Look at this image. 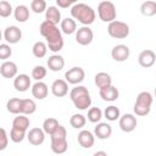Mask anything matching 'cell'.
I'll list each match as a JSON object with an SVG mask.
<instances>
[{"label": "cell", "instance_id": "21", "mask_svg": "<svg viewBox=\"0 0 156 156\" xmlns=\"http://www.w3.org/2000/svg\"><path fill=\"white\" fill-rule=\"evenodd\" d=\"M17 65L12 61H4L0 66V73L4 78H15L17 76Z\"/></svg>", "mask_w": 156, "mask_h": 156}, {"label": "cell", "instance_id": "44", "mask_svg": "<svg viewBox=\"0 0 156 156\" xmlns=\"http://www.w3.org/2000/svg\"><path fill=\"white\" fill-rule=\"evenodd\" d=\"M77 1H78V0H72V2H73V4H76Z\"/></svg>", "mask_w": 156, "mask_h": 156}, {"label": "cell", "instance_id": "10", "mask_svg": "<svg viewBox=\"0 0 156 156\" xmlns=\"http://www.w3.org/2000/svg\"><path fill=\"white\" fill-rule=\"evenodd\" d=\"M138 121L136 117L132 113H126L122 117H119V128L126 132V133H130L136 128Z\"/></svg>", "mask_w": 156, "mask_h": 156}, {"label": "cell", "instance_id": "22", "mask_svg": "<svg viewBox=\"0 0 156 156\" xmlns=\"http://www.w3.org/2000/svg\"><path fill=\"white\" fill-rule=\"evenodd\" d=\"M48 93H49V88L41 80H37V83L32 85V95L38 100H44L48 96Z\"/></svg>", "mask_w": 156, "mask_h": 156}, {"label": "cell", "instance_id": "7", "mask_svg": "<svg viewBox=\"0 0 156 156\" xmlns=\"http://www.w3.org/2000/svg\"><path fill=\"white\" fill-rule=\"evenodd\" d=\"M107 33L115 39H124L129 35V26L122 21H112L107 26Z\"/></svg>", "mask_w": 156, "mask_h": 156}, {"label": "cell", "instance_id": "17", "mask_svg": "<svg viewBox=\"0 0 156 156\" xmlns=\"http://www.w3.org/2000/svg\"><path fill=\"white\" fill-rule=\"evenodd\" d=\"M78 143L84 149H90L95 143V134H93L90 130L83 129L78 133Z\"/></svg>", "mask_w": 156, "mask_h": 156}, {"label": "cell", "instance_id": "27", "mask_svg": "<svg viewBox=\"0 0 156 156\" xmlns=\"http://www.w3.org/2000/svg\"><path fill=\"white\" fill-rule=\"evenodd\" d=\"M140 12L141 15L146 17H152L156 15V1L154 0H146L140 5Z\"/></svg>", "mask_w": 156, "mask_h": 156}, {"label": "cell", "instance_id": "9", "mask_svg": "<svg viewBox=\"0 0 156 156\" xmlns=\"http://www.w3.org/2000/svg\"><path fill=\"white\" fill-rule=\"evenodd\" d=\"M65 78L69 84H79L85 78V72L82 67H72L65 73Z\"/></svg>", "mask_w": 156, "mask_h": 156}, {"label": "cell", "instance_id": "26", "mask_svg": "<svg viewBox=\"0 0 156 156\" xmlns=\"http://www.w3.org/2000/svg\"><path fill=\"white\" fill-rule=\"evenodd\" d=\"M94 82H95V85H96L99 89H101V88H105V87L111 85V84H112V78H111V76H110L108 73H106V72H99V73L95 74Z\"/></svg>", "mask_w": 156, "mask_h": 156}, {"label": "cell", "instance_id": "18", "mask_svg": "<svg viewBox=\"0 0 156 156\" xmlns=\"http://www.w3.org/2000/svg\"><path fill=\"white\" fill-rule=\"evenodd\" d=\"M30 85H32L30 78H29L28 74H24V73L16 76L15 80H13V87H15V89H16L17 91H21V93L27 91V90L30 88Z\"/></svg>", "mask_w": 156, "mask_h": 156}, {"label": "cell", "instance_id": "11", "mask_svg": "<svg viewBox=\"0 0 156 156\" xmlns=\"http://www.w3.org/2000/svg\"><path fill=\"white\" fill-rule=\"evenodd\" d=\"M22 38V30L16 26H9L4 30V39L9 44H17Z\"/></svg>", "mask_w": 156, "mask_h": 156}, {"label": "cell", "instance_id": "8", "mask_svg": "<svg viewBox=\"0 0 156 156\" xmlns=\"http://www.w3.org/2000/svg\"><path fill=\"white\" fill-rule=\"evenodd\" d=\"M94 39V33L93 30L89 28V26H83L80 28L77 29L76 32V41L79 45H89Z\"/></svg>", "mask_w": 156, "mask_h": 156}, {"label": "cell", "instance_id": "42", "mask_svg": "<svg viewBox=\"0 0 156 156\" xmlns=\"http://www.w3.org/2000/svg\"><path fill=\"white\" fill-rule=\"evenodd\" d=\"M56 5L61 9H68L69 6L73 5L72 0H56Z\"/></svg>", "mask_w": 156, "mask_h": 156}, {"label": "cell", "instance_id": "37", "mask_svg": "<svg viewBox=\"0 0 156 156\" xmlns=\"http://www.w3.org/2000/svg\"><path fill=\"white\" fill-rule=\"evenodd\" d=\"M46 76V68L41 65H37L32 69V78L35 80H43Z\"/></svg>", "mask_w": 156, "mask_h": 156}, {"label": "cell", "instance_id": "6", "mask_svg": "<svg viewBox=\"0 0 156 156\" xmlns=\"http://www.w3.org/2000/svg\"><path fill=\"white\" fill-rule=\"evenodd\" d=\"M98 15H99V18L102 22L110 23V22L115 21L116 16H117V11H116L115 4L112 1H108V0L101 1L98 5Z\"/></svg>", "mask_w": 156, "mask_h": 156}, {"label": "cell", "instance_id": "38", "mask_svg": "<svg viewBox=\"0 0 156 156\" xmlns=\"http://www.w3.org/2000/svg\"><path fill=\"white\" fill-rule=\"evenodd\" d=\"M30 9L34 13H41L46 11V1L45 0H32L30 2Z\"/></svg>", "mask_w": 156, "mask_h": 156}, {"label": "cell", "instance_id": "16", "mask_svg": "<svg viewBox=\"0 0 156 156\" xmlns=\"http://www.w3.org/2000/svg\"><path fill=\"white\" fill-rule=\"evenodd\" d=\"M99 93H100V98L104 101H107V102H112V101L117 100L118 96H119L118 89L116 87H113L112 84L108 85V87H105V88L99 89Z\"/></svg>", "mask_w": 156, "mask_h": 156}, {"label": "cell", "instance_id": "4", "mask_svg": "<svg viewBox=\"0 0 156 156\" xmlns=\"http://www.w3.org/2000/svg\"><path fill=\"white\" fill-rule=\"evenodd\" d=\"M51 139V150L55 154H65L67 151L68 147V143H67V130L63 126H58L56 128V130L50 135Z\"/></svg>", "mask_w": 156, "mask_h": 156}, {"label": "cell", "instance_id": "25", "mask_svg": "<svg viewBox=\"0 0 156 156\" xmlns=\"http://www.w3.org/2000/svg\"><path fill=\"white\" fill-rule=\"evenodd\" d=\"M45 20L54 23V24H57L58 22H61V12L58 10L57 6H49L45 11Z\"/></svg>", "mask_w": 156, "mask_h": 156}, {"label": "cell", "instance_id": "34", "mask_svg": "<svg viewBox=\"0 0 156 156\" xmlns=\"http://www.w3.org/2000/svg\"><path fill=\"white\" fill-rule=\"evenodd\" d=\"M87 123V118L82 115V113H74L71 118H69V124L76 128V129H80L85 126Z\"/></svg>", "mask_w": 156, "mask_h": 156}, {"label": "cell", "instance_id": "45", "mask_svg": "<svg viewBox=\"0 0 156 156\" xmlns=\"http://www.w3.org/2000/svg\"><path fill=\"white\" fill-rule=\"evenodd\" d=\"M155 96H156V88H155Z\"/></svg>", "mask_w": 156, "mask_h": 156}, {"label": "cell", "instance_id": "29", "mask_svg": "<svg viewBox=\"0 0 156 156\" xmlns=\"http://www.w3.org/2000/svg\"><path fill=\"white\" fill-rule=\"evenodd\" d=\"M29 124H30L29 118L27 117V115H23V113H20L12 121V127L18 128V129H23V130H27L29 128Z\"/></svg>", "mask_w": 156, "mask_h": 156}, {"label": "cell", "instance_id": "36", "mask_svg": "<svg viewBox=\"0 0 156 156\" xmlns=\"http://www.w3.org/2000/svg\"><path fill=\"white\" fill-rule=\"evenodd\" d=\"M26 132L27 130H23V129H18V128L12 127L11 128V132H10V139L13 143H21V141H23V139L26 136Z\"/></svg>", "mask_w": 156, "mask_h": 156}, {"label": "cell", "instance_id": "32", "mask_svg": "<svg viewBox=\"0 0 156 156\" xmlns=\"http://www.w3.org/2000/svg\"><path fill=\"white\" fill-rule=\"evenodd\" d=\"M21 101L22 99L20 98H12L6 102V108L10 113L13 115H20L21 113Z\"/></svg>", "mask_w": 156, "mask_h": 156}, {"label": "cell", "instance_id": "24", "mask_svg": "<svg viewBox=\"0 0 156 156\" xmlns=\"http://www.w3.org/2000/svg\"><path fill=\"white\" fill-rule=\"evenodd\" d=\"M13 16L15 20L20 23H24L28 21L29 18V9L26 5H18L16 6V9L13 10Z\"/></svg>", "mask_w": 156, "mask_h": 156}, {"label": "cell", "instance_id": "5", "mask_svg": "<svg viewBox=\"0 0 156 156\" xmlns=\"http://www.w3.org/2000/svg\"><path fill=\"white\" fill-rule=\"evenodd\" d=\"M151 105H152V95L149 91H141L138 94L136 100L134 102V113L136 116H146L150 110H151Z\"/></svg>", "mask_w": 156, "mask_h": 156}, {"label": "cell", "instance_id": "30", "mask_svg": "<svg viewBox=\"0 0 156 156\" xmlns=\"http://www.w3.org/2000/svg\"><path fill=\"white\" fill-rule=\"evenodd\" d=\"M48 44H45L44 41H35L33 48H32V52L37 58H41L46 55L48 52Z\"/></svg>", "mask_w": 156, "mask_h": 156}, {"label": "cell", "instance_id": "39", "mask_svg": "<svg viewBox=\"0 0 156 156\" xmlns=\"http://www.w3.org/2000/svg\"><path fill=\"white\" fill-rule=\"evenodd\" d=\"M12 11H13L12 6H11V4L9 1H6V0H1L0 1V16L2 18L9 17L12 13Z\"/></svg>", "mask_w": 156, "mask_h": 156}, {"label": "cell", "instance_id": "19", "mask_svg": "<svg viewBox=\"0 0 156 156\" xmlns=\"http://www.w3.org/2000/svg\"><path fill=\"white\" fill-rule=\"evenodd\" d=\"M94 134L98 139H108L112 134V127L108 124V123H105V122H99L96 124V127L94 128Z\"/></svg>", "mask_w": 156, "mask_h": 156}, {"label": "cell", "instance_id": "20", "mask_svg": "<svg viewBox=\"0 0 156 156\" xmlns=\"http://www.w3.org/2000/svg\"><path fill=\"white\" fill-rule=\"evenodd\" d=\"M46 65H48V68L50 71L58 72V71H61L65 67V58L61 55H58V54H54V55H51L48 58Z\"/></svg>", "mask_w": 156, "mask_h": 156}, {"label": "cell", "instance_id": "33", "mask_svg": "<svg viewBox=\"0 0 156 156\" xmlns=\"http://www.w3.org/2000/svg\"><path fill=\"white\" fill-rule=\"evenodd\" d=\"M60 124H58V121L56 119V118H54V117H49V118H46L44 122H43V129H44V132L46 133V134H49V135H51L55 130H56V128L58 127Z\"/></svg>", "mask_w": 156, "mask_h": 156}, {"label": "cell", "instance_id": "31", "mask_svg": "<svg viewBox=\"0 0 156 156\" xmlns=\"http://www.w3.org/2000/svg\"><path fill=\"white\" fill-rule=\"evenodd\" d=\"M104 116L107 121L110 122H113V121H117L119 117H121V112H119V108L115 105H111V106H107L104 111Z\"/></svg>", "mask_w": 156, "mask_h": 156}, {"label": "cell", "instance_id": "23", "mask_svg": "<svg viewBox=\"0 0 156 156\" xmlns=\"http://www.w3.org/2000/svg\"><path fill=\"white\" fill-rule=\"evenodd\" d=\"M60 29L62 30V33L69 35V34H73L74 32H77V23L74 21V18H63L61 22H60Z\"/></svg>", "mask_w": 156, "mask_h": 156}, {"label": "cell", "instance_id": "41", "mask_svg": "<svg viewBox=\"0 0 156 156\" xmlns=\"http://www.w3.org/2000/svg\"><path fill=\"white\" fill-rule=\"evenodd\" d=\"M0 139H1V141H0V151H2V150L6 149L7 141H9V136H7V134H6L5 128H1V129H0Z\"/></svg>", "mask_w": 156, "mask_h": 156}, {"label": "cell", "instance_id": "14", "mask_svg": "<svg viewBox=\"0 0 156 156\" xmlns=\"http://www.w3.org/2000/svg\"><path fill=\"white\" fill-rule=\"evenodd\" d=\"M45 134L46 133L41 128H32L27 134V139H28L29 144H32L34 146H39V145H41L44 143Z\"/></svg>", "mask_w": 156, "mask_h": 156}, {"label": "cell", "instance_id": "13", "mask_svg": "<svg viewBox=\"0 0 156 156\" xmlns=\"http://www.w3.org/2000/svg\"><path fill=\"white\" fill-rule=\"evenodd\" d=\"M51 93L56 98H63L68 94V82L65 79H56L51 84Z\"/></svg>", "mask_w": 156, "mask_h": 156}, {"label": "cell", "instance_id": "35", "mask_svg": "<svg viewBox=\"0 0 156 156\" xmlns=\"http://www.w3.org/2000/svg\"><path fill=\"white\" fill-rule=\"evenodd\" d=\"M102 115L104 113H102V111L99 107H91L88 111V119L91 123H99L100 119L102 118Z\"/></svg>", "mask_w": 156, "mask_h": 156}, {"label": "cell", "instance_id": "15", "mask_svg": "<svg viewBox=\"0 0 156 156\" xmlns=\"http://www.w3.org/2000/svg\"><path fill=\"white\" fill-rule=\"evenodd\" d=\"M156 61V54L150 50V49H146V50H143L139 56H138V62L141 67H145V68H149L151 67Z\"/></svg>", "mask_w": 156, "mask_h": 156}, {"label": "cell", "instance_id": "40", "mask_svg": "<svg viewBox=\"0 0 156 156\" xmlns=\"http://www.w3.org/2000/svg\"><path fill=\"white\" fill-rule=\"evenodd\" d=\"M11 54H12V50H11L10 45H7V44H1L0 45V58L2 61H6L11 56Z\"/></svg>", "mask_w": 156, "mask_h": 156}, {"label": "cell", "instance_id": "3", "mask_svg": "<svg viewBox=\"0 0 156 156\" xmlns=\"http://www.w3.org/2000/svg\"><path fill=\"white\" fill-rule=\"evenodd\" d=\"M69 98L76 108L84 111L91 105V98L89 90L84 85H77L69 91Z\"/></svg>", "mask_w": 156, "mask_h": 156}, {"label": "cell", "instance_id": "2", "mask_svg": "<svg viewBox=\"0 0 156 156\" xmlns=\"http://www.w3.org/2000/svg\"><path fill=\"white\" fill-rule=\"evenodd\" d=\"M71 16L83 26H90L91 23H94L96 18V13L94 9L83 2L74 4L71 7Z\"/></svg>", "mask_w": 156, "mask_h": 156}, {"label": "cell", "instance_id": "28", "mask_svg": "<svg viewBox=\"0 0 156 156\" xmlns=\"http://www.w3.org/2000/svg\"><path fill=\"white\" fill-rule=\"evenodd\" d=\"M37 111V104L32 99H22L21 101V113L32 115Z\"/></svg>", "mask_w": 156, "mask_h": 156}, {"label": "cell", "instance_id": "43", "mask_svg": "<svg viewBox=\"0 0 156 156\" xmlns=\"http://www.w3.org/2000/svg\"><path fill=\"white\" fill-rule=\"evenodd\" d=\"M100 155H102V156H106L107 154H106L105 151H96V152H94V156H100Z\"/></svg>", "mask_w": 156, "mask_h": 156}, {"label": "cell", "instance_id": "12", "mask_svg": "<svg viewBox=\"0 0 156 156\" xmlns=\"http://www.w3.org/2000/svg\"><path fill=\"white\" fill-rule=\"evenodd\" d=\"M130 55V50L127 45L124 44H118L116 46H113V49L111 50V56L115 61L117 62H123L126 61Z\"/></svg>", "mask_w": 156, "mask_h": 156}, {"label": "cell", "instance_id": "1", "mask_svg": "<svg viewBox=\"0 0 156 156\" xmlns=\"http://www.w3.org/2000/svg\"><path fill=\"white\" fill-rule=\"evenodd\" d=\"M39 32L40 34L46 39V44L50 51L52 52H58L60 50H62L63 48V38H62V30L58 29L56 27V24L49 22V21H44L40 23L39 27Z\"/></svg>", "mask_w": 156, "mask_h": 156}]
</instances>
